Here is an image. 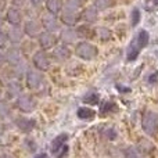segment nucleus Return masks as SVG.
Listing matches in <instances>:
<instances>
[{"mask_svg": "<svg viewBox=\"0 0 158 158\" xmlns=\"http://www.w3.org/2000/svg\"><path fill=\"white\" fill-rule=\"evenodd\" d=\"M148 40H150V35H148L147 31H140L139 33H136L129 43L128 49H126V61L132 63V61L136 60L139 57L140 52L148 44Z\"/></svg>", "mask_w": 158, "mask_h": 158, "instance_id": "nucleus-1", "label": "nucleus"}, {"mask_svg": "<svg viewBox=\"0 0 158 158\" xmlns=\"http://www.w3.org/2000/svg\"><path fill=\"white\" fill-rule=\"evenodd\" d=\"M74 53L78 58H81V60L92 61L98 56V47L96 46V44L90 43V42L82 40V42H79V43H77Z\"/></svg>", "mask_w": 158, "mask_h": 158, "instance_id": "nucleus-2", "label": "nucleus"}, {"mask_svg": "<svg viewBox=\"0 0 158 158\" xmlns=\"http://www.w3.org/2000/svg\"><path fill=\"white\" fill-rule=\"evenodd\" d=\"M14 106H15V108L18 110L19 112H22V114H31V112H33L36 110L38 103H36V98L33 97L32 94L22 93L21 96H18V97L15 98Z\"/></svg>", "mask_w": 158, "mask_h": 158, "instance_id": "nucleus-3", "label": "nucleus"}, {"mask_svg": "<svg viewBox=\"0 0 158 158\" xmlns=\"http://www.w3.org/2000/svg\"><path fill=\"white\" fill-rule=\"evenodd\" d=\"M142 129L147 136H156L158 133V114L154 111H146L142 117Z\"/></svg>", "mask_w": 158, "mask_h": 158, "instance_id": "nucleus-4", "label": "nucleus"}, {"mask_svg": "<svg viewBox=\"0 0 158 158\" xmlns=\"http://www.w3.org/2000/svg\"><path fill=\"white\" fill-rule=\"evenodd\" d=\"M52 57H50V54L46 52V50H36L35 53H33L32 56V64L33 67H35V69H38V71H47V69H50V67H52Z\"/></svg>", "mask_w": 158, "mask_h": 158, "instance_id": "nucleus-5", "label": "nucleus"}, {"mask_svg": "<svg viewBox=\"0 0 158 158\" xmlns=\"http://www.w3.org/2000/svg\"><path fill=\"white\" fill-rule=\"evenodd\" d=\"M44 83V75L42 71H38L35 68H31L25 74V86L31 90H36L42 87Z\"/></svg>", "mask_w": 158, "mask_h": 158, "instance_id": "nucleus-6", "label": "nucleus"}, {"mask_svg": "<svg viewBox=\"0 0 158 158\" xmlns=\"http://www.w3.org/2000/svg\"><path fill=\"white\" fill-rule=\"evenodd\" d=\"M38 44L42 47V50H53L58 43V36L53 32L42 31L40 35L38 36Z\"/></svg>", "mask_w": 158, "mask_h": 158, "instance_id": "nucleus-7", "label": "nucleus"}, {"mask_svg": "<svg viewBox=\"0 0 158 158\" xmlns=\"http://www.w3.org/2000/svg\"><path fill=\"white\" fill-rule=\"evenodd\" d=\"M40 25L44 31L47 32H58L61 31V25H60V19L57 18V15H53L50 13H46L42 15V19H40Z\"/></svg>", "mask_w": 158, "mask_h": 158, "instance_id": "nucleus-8", "label": "nucleus"}, {"mask_svg": "<svg viewBox=\"0 0 158 158\" xmlns=\"http://www.w3.org/2000/svg\"><path fill=\"white\" fill-rule=\"evenodd\" d=\"M14 126L22 133H31L36 126V121L25 115H18L14 118Z\"/></svg>", "mask_w": 158, "mask_h": 158, "instance_id": "nucleus-9", "label": "nucleus"}, {"mask_svg": "<svg viewBox=\"0 0 158 158\" xmlns=\"http://www.w3.org/2000/svg\"><path fill=\"white\" fill-rule=\"evenodd\" d=\"M4 58H6V64H7L8 67L18 65L19 63L24 61V58H22V52L18 46L7 47L4 52Z\"/></svg>", "mask_w": 158, "mask_h": 158, "instance_id": "nucleus-10", "label": "nucleus"}, {"mask_svg": "<svg viewBox=\"0 0 158 158\" xmlns=\"http://www.w3.org/2000/svg\"><path fill=\"white\" fill-rule=\"evenodd\" d=\"M71 54H72V52L69 50L68 46H65V44H60V46H56L54 49H53L50 57H52V61L61 64V63L68 61L69 57H71Z\"/></svg>", "mask_w": 158, "mask_h": 158, "instance_id": "nucleus-11", "label": "nucleus"}, {"mask_svg": "<svg viewBox=\"0 0 158 158\" xmlns=\"http://www.w3.org/2000/svg\"><path fill=\"white\" fill-rule=\"evenodd\" d=\"M6 21L11 27H19L22 24V21H24V14H22L21 8L14 7V6L8 7L7 11H6Z\"/></svg>", "mask_w": 158, "mask_h": 158, "instance_id": "nucleus-12", "label": "nucleus"}, {"mask_svg": "<svg viewBox=\"0 0 158 158\" xmlns=\"http://www.w3.org/2000/svg\"><path fill=\"white\" fill-rule=\"evenodd\" d=\"M24 92V86L19 81H10L6 83V87H4V94L7 97V100H15L18 96L22 94Z\"/></svg>", "mask_w": 158, "mask_h": 158, "instance_id": "nucleus-13", "label": "nucleus"}, {"mask_svg": "<svg viewBox=\"0 0 158 158\" xmlns=\"http://www.w3.org/2000/svg\"><path fill=\"white\" fill-rule=\"evenodd\" d=\"M6 35H7L8 43H10L11 46H18V44H21L22 42H24V36H25L22 28H19V27H10L7 29V32H6Z\"/></svg>", "mask_w": 158, "mask_h": 158, "instance_id": "nucleus-14", "label": "nucleus"}, {"mask_svg": "<svg viewBox=\"0 0 158 158\" xmlns=\"http://www.w3.org/2000/svg\"><path fill=\"white\" fill-rule=\"evenodd\" d=\"M42 25L39 21L36 19H28L27 22L22 27V31H24V35H27L28 38H38L42 32Z\"/></svg>", "mask_w": 158, "mask_h": 158, "instance_id": "nucleus-15", "label": "nucleus"}, {"mask_svg": "<svg viewBox=\"0 0 158 158\" xmlns=\"http://www.w3.org/2000/svg\"><path fill=\"white\" fill-rule=\"evenodd\" d=\"M79 13H75V11L67 10V8H63V11L60 13V22H63L64 25L72 28L78 24L79 21Z\"/></svg>", "mask_w": 158, "mask_h": 158, "instance_id": "nucleus-16", "label": "nucleus"}, {"mask_svg": "<svg viewBox=\"0 0 158 158\" xmlns=\"http://www.w3.org/2000/svg\"><path fill=\"white\" fill-rule=\"evenodd\" d=\"M79 18L85 22V24H94L98 19V11L94 6H89V7H85L83 10L79 13Z\"/></svg>", "mask_w": 158, "mask_h": 158, "instance_id": "nucleus-17", "label": "nucleus"}, {"mask_svg": "<svg viewBox=\"0 0 158 158\" xmlns=\"http://www.w3.org/2000/svg\"><path fill=\"white\" fill-rule=\"evenodd\" d=\"M78 40V35H77V31L74 28H65V29H61L60 31V35H58V42H61V44H72V43H77Z\"/></svg>", "mask_w": 158, "mask_h": 158, "instance_id": "nucleus-18", "label": "nucleus"}, {"mask_svg": "<svg viewBox=\"0 0 158 158\" xmlns=\"http://www.w3.org/2000/svg\"><path fill=\"white\" fill-rule=\"evenodd\" d=\"M67 142H68V135L67 133H61L58 136H56L50 143V153L57 156L61 151V148H64L67 146Z\"/></svg>", "mask_w": 158, "mask_h": 158, "instance_id": "nucleus-19", "label": "nucleus"}, {"mask_svg": "<svg viewBox=\"0 0 158 158\" xmlns=\"http://www.w3.org/2000/svg\"><path fill=\"white\" fill-rule=\"evenodd\" d=\"M75 31H77L78 39H83L85 42H86V40H92V39L96 36V29L90 27L89 24L79 25V27Z\"/></svg>", "mask_w": 158, "mask_h": 158, "instance_id": "nucleus-20", "label": "nucleus"}, {"mask_svg": "<svg viewBox=\"0 0 158 158\" xmlns=\"http://www.w3.org/2000/svg\"><path fill=\"white\" fill-rule=\"evenodd\" d=\"M96 111L92 108V107L87 106H82L77 110V117L82 121H93L96 118Z\"/></svg>", "mask_w": 158, "mask_h": 158, "instance_id": "nucleus-21", "label": "nucleus"}, {"mask_svg": "<svg viewBox=\"0 0 158 158\" xmlns=\"http://www.w3.org/2000/svg\"><path fill=\"white\" fill-rule=\"evenodd\" d=\"M44 4H46L47 13L53 14V15H58L63 11V7H64L63 0H46Z\"/></svg>", "mask_w": 158, "mask_h": 158, "instance_id": "nucleus-22", "label": "nucleus"}, {"mask_svg": "<svg viewBox=\"0 0 158 158\" xmlns=\"http://www.w3.org/2000/svg\"><path fill=\"white\" fill-rule=\"evenodd\" d=\"M13 114V107L8 103V100H3L0 98V121H4L11 117Z\"/></svg>", "mask_w": 158, "mask_h": 158, "instance_id": "nucleus-23", "label": "nucleus"}, {"mask_svg": "<svg viewBox=\"0 0 158 158\" xmlns=\"http://www.w3.org/2000/svg\"><path fill=\"white\" fill-rule=\"evenodd\" d=\"M118 110V106L117 103H114V101H104V103H101V107H100V115L101 117H104V115H108V114H112V112H115Z\"/></svg>", "mask_w": 158, "mask_h": 158, "instance_id": "nucleus-24", "label": "nucleus"}, {"mask_svg": "<svg viewBox=\"0 0 158 158\" xmlns=\"http://www.w3.org/2000/svg\"><path fill=\"white\" fill-rule=\"evenodd\" d=\"M82 101H83L85 104H87V106H97V104L100 103V96L96 92H89L82 97Z\"/></svg>", "mask_w": 158, "mask_h": 158, "instance_id": "nucleus-25", "label": "nucleus"}, {"mask_svg": "<svg viewBox=\"0 0 158 158\" xmlns=\"http://www.w3.org/2000/svg\"><path fill=\"white\" fill-rule=\"evenodd\" d=\"M81 7H82V0H65L63 8H67V10L78 13V11L81 10Z\"/></svg>", "mask_w": 158, "mask_h": 158, "instance_id": "nucleus-26", "label": "nucleus"}, {"mask_svg": "<svg viewBox=\"0 0 158 158\" xmlns=\"http://www.w3.org/2000/svg\"><path fill=\"white\" fill-rule=\"evenodd\" d=\"M96 36H98L101 42H108L110 39H111L112 33H111V31H110L108 28L101 27V28H97V31H96Z\"/></svg>", "mask_w": 158, "mask_h": 158, "instance_id": "nucleus-27", "label": "nucleus"}, {"mask_svg": "<svg viewBox=\"0 0 158 158\" xmlns=\"http://www.w3.org/2000/svg\"><path fill=\"white\" fill-rule=\"evenodd\" d=\"M112 3H114L112 0H94L93 6L97 8V11H104V10H108L112 6Z\"/></svg>", "mask_w": 158, "mask_h": 158, "instance_id": "nucleus-28", "label": "nucleus"}, {"mask_svg": "<svg viewBox=\"0 0 158 158\" xmlns=\"http://www.w3.org/2000/svg\"><path fill=\"white\" fill-rule=\"evenodd\" d=\"M123 157L125 158H143V156L139 153V150L135 147H132V146H129V147L123 148Z\"/></svg>", "mask_w": 158, "mask_h": 158, "instance_id": "nucleus-29", "label": "nucleus"}, {"mask_svg": "<svg viewBox=\"0 0 158 158\" xmlns=\"http://www.w3.org/2000/svg\"><path fill=\"white\" fill-rule=\"evenodd\" d=\"M140 10L139 8H133L132 10V14H131V24H132V27H136L137 24L140 22Z\"/></svg>", "mask_w": 158, "mask_h": 158, "instance_id": "nucleus-30", "label": "nucleus"}, {"mask_svg": "<svg viewBox=\"0 0 158 158\" xmlns=\"http://www.w3.org/2000/svg\"><path fill=\"white\" fill-rule=\"evenodd\" d=\"M8 46V39H7V35L6 32L0 31V50H6Z\"/></svg>", "mask_w": 158, "mask_h": 158, "instance_id": "nucleus-31", "label": "nucleus"}, {"mask_svg": "<svg viewBox=\"0 0 158 158\" xmlns=\"http://www.w3.org/2000/svg\"><path fill=\"white\" fill-rule=\"evenodd\" d=\"M148 83L150 85H157L158 83V71L153 72V74L148 77Z\"/></svg>", "mask_w": 158, "mask_h": 158, "instance_id": "nucleus-32", "label": "nucleus"}, {"mask_svg": "<svg viewBox=\"0 0 158 158\" xmlns=\"http://www.w3.org/2000/svg\"><path fill=\"white\" fill-rule=\"evenodd\" d=\"M25 3H27V0H11V4H13L14 7H18V8L24 7Z\"/></svg>", "mask_w": 158, "mask_h": 158, "instance_id": "nucleus-33", "label": "nucleus"}, {"mask_svg": "<svg viewBox=\"0 0 158 158\" xmlns=\"http://www.w3.org/2000/svg\"><path fill=\"white\" fill-rule=\"evenodd\" d=\"M6 64V58H4V52L0 50V68H3Z\"/></svg>", "mask_w": 158, "mask_h": 158, "instance_id": "nucleus-34", "label": "nucleus"}, {"mask_svg": "<svg viewBox=\"0 0 158 158\" xmlns=\"http://www.w3.org/2000/svg\"><path fill=\"white\" fill-rule=\"evenodd\" d=\"M7 8V0H0V13Z\"/></svg>", "mask_w": 158, "mask_h": 158, "instance_id": "nucleus-35", "label": "nucleus"}, {"mask_svg": "<svg viewBox=\"0 0 158 158\" xmlns=\"http://www.w3.org/2000/svg\"><path fill=\"white\" fill-rule=\"evenodd\" d=\"M31 3H32L33 6H36V7H38V6H40V4H43L44 2H46V0H29Z\"/></svg>", "mask_w": 158, "mask_h": 158, "instance_id": "nucleus-36", "label": "nucleus"}, {"mask_svg": "<svg viewBox=\"0 0 158 158\" xmlns=\"http://www.w3.org/2000/svg\"><path fill=\"white\" fill-rule=\"evenodd\" d=\"M33 158H47V154L46 153H39V154H36Z\"/></svg>", "mask_w": 158, "mask_h": 158, "instance_id": "nucleus-37", "label": "nucleus"}, {"mask_svg": "<svg viewBox=\"0 0 158 158\" xmlns=\"http://www.w3.org/2000/svg\"><path fill=\"white\" fill-rule=\"evenodd\" d=\"M3 133H4V123L0 121V136H2Z\"/></svg>", "mask_w": 158, "mask_h": 158, "instance_id": "nucleus-38", "label": "nucleus"}, {"mask_svg": "<svg viewBox=\"0 0 158 158\" xmlns=\"http://www.w3.org/2000/svg\"><path fill=\"white\" fill-rule=\"evenodd\" d=\"M3 25H4V18H3L2 13H0V29H2V28H3Z\"/></svg>", "mask_w": 158, "mask_h": 158, "instance_id": "nucleus-39", "label": "nucleus"}, {"mask_svg": "<svg viewBox=\"0 0 158 158\" xmlns=\"http://www.w3.org/2000/svg\"><path fill=\"white\" fill-rule=\"evenodd\" d=\"M153 2H154V3H156V4H158V0H153Z\"/></svg>", "mask_w": 158, "mask_h": 158, "instance_id": "nucleus-40", "label": "nucleus"}]
</instances>
